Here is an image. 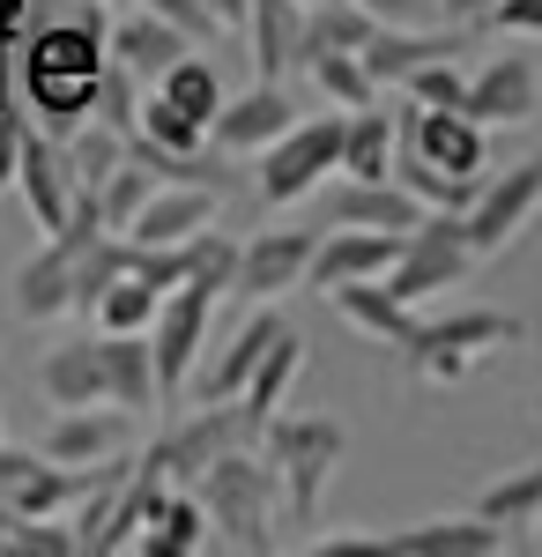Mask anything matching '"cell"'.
Wrapping results in <instances>:
<instances>
[{
	"label": "cell",
	"instance_id": "bcb514c9",
	"mask_svg": "<svg viewBox=\"0 0 542 557\" xmlns=\"http://www.w3.org/2000/svg\"><path fill=\"white\" fill-rule=\"evenodd\" d=\"M67 8H83V0H30V30L52 23V15H67Z\"/></svg>",
	"mask_w": 542,
	"mask_h": 557
},
{
	"label": "cell",
	"instance_id": "9c48e42d",
	"mask_svg": "<svg viewBox=\"0 0 542 557\" xmlns=\"http://www.w3.org/2000/svg\"><path fill=\"white\" fill-rule=\"evenodd\" d=\"M312 246H320V231H252L246 246H238L231 290L246 305H275V298H291V290H305Z\"/></svg>",
	"mask_w": 542,
	"mask_h": 557
},
{
	"label": "cell",
	"instance_id": "603a6c76",
	"mask_svg": "<svg viewBox=\"0 0 542 557\" xmlns=\"http://www.w3.org/2000/svg\"><path fill=\"white\" fill-rule=\"evenodd\" d=\"M38 394L52 409H89V401H104V349L97 335H67V343H52L38 357Z\"/></svg>",
	"mask_w": 542,
	"mask_h": 557
},
{
	"label": "cell",
	"instance_id": "4dcf8cb0",
	"mask_svg": "<svg viewBox=\"0 0 542 557\" xmlns=\"http://www.w3.org/2000/svg\"><path fill=\"white\" fill-rule=\"evenodd\" d=\"M379 23L357 8V0H305V30H297V60L312 52H357Z\"/></svg>",
	"mask_w": 542,
	"mask_h": 557
},
{
	"label": "cell",
	"instance_id": "ab89813d",
	"mask_svg": "<svg viewBox=\"0 0 542 557\" xmlns=\"http://www.w3.org/2000/svg\"><path fill=\"white\" fill-rule=\"evenodd\" d=\"M476 30H491V38H542V0H491L476 15Z\"/></svg>",
	"mask_w": 542,
	"mask_h": 557
},
{
	"label": "cell",
	"instance_id": "7bdbcfd3",
	"mask_svg": "<svg viewBox=\"0 0 542 557\" xmlns=\"http://www.w3.org/2000/svg\"><path fill=\"white\" fill-rule=\"evenodd\" d=\"M372 23H402V30H423V23H446V0H357Z\"/></svg>",
	"mask_w": 542,
	"mask_h": 557
},
{
	"label": "cell",
	"instance_id": "d6a6232c",
	"mask_svg": "<svg viewBox=\"0 0 542 557\" xmlns=\"http://www.w3.org/2000/svg\"><path fill=\"white\" fill-rule=\"evenodd\" d=\"M157 305H164V290H157V283H141V275L126 268L120 283H112L104 298L89 305V320H97V335H149Z\"/></svg>",
	"mask_w": 542,
	"mask_h": 557
},
{
	"label": "cell",
	"instance_id": "2e32d148",
	"mask_svg": "<svg viewBox=\"0 0 542 557\" xmlns=\"http://www.w3.org/2000/svg\"><path fill=\"white\" fill-rule=\"evenodd\" d=\"M134 446V417L112 409V401H89V409H60L52 431H45V454L52 461H67V469H97V461H112Z\"/></svg>",
	"mask_w": 542,
	"mask_h": 557
},
{
	"label": "cell",
	"instance_id": "f6af8a7d",
	"mask_svg": "<svg viewBox=\"0 0 542 557\" xmlns=\"http://www.w3.org/2000/svg\"><path fill=\"white\" fill-rule=\"evenodd\" d=\"M483 8H491V0H446V23H468V30H476Z\"/></svg>",
	"mask_w": 542,
	"mask_h": 557
},
{
	"label": "cell",
	"instance_id": "b9f144b4",
	"mask_svg": "<svg viewBox=\"0 0 542 557\" xmlns=\"http://www.w3.org/2000/svg\"><path fill=\"white\" fill-rule=\"evenodd\" d=\"M23 134H30V112L8 97V83H0V194L15 186V157H23Z\"/></svg>",
	"mask_w": 542,
	"mask_h": 557
},
{
	"label": "cell",
	"instance_id": "d590c367",
	"mask_svg": "<svg viewBox=\"0 0 542 557\" xmlns=\"http://www.w3.org/2000/svg\"><path fill=\"white\" fill-rule=\"evenodd\" d=\"M149 194H157V172H149L141 157H126L120 172H112L104 186H97V209H104V231H120V238H126V223L141 215V201H149Z\"/></svg>",
	"mask_w": 542,
	"mask_h": 557
},
{
	"label": "cell",
	"instance_id": "7a4b0ae2",
	"mask_svg": "<svg viewBox=\"0 0 542 557\" xmlns=\"http://www.w3.org/2000/svg\"><path fill=\"white\" fill-rule=\"evenodd\" d=\"M252 446L283 475V513H291V528L312 535V528H320V498H328V475H334V461H342V446H349L342 417H283V409H275Z\"/></svg>",
	"mask_w": 542,
	"mask_h": 557
},
{
	"label": "cell",
	"instance_id": "8d00e7d4",
	"mask_svg": "<svg viewBox=\"0 0 542 557\" xmlns=\"http://www.w3.org/2000/svg\"><path fill=\"white\" fill-rule=\"evenodd\" d=\"M89 120H104L112 134L141 127V89H134V75H126L120 60H104V75H97V112H89Z\"/></svg>",
	"mask_w": 542,
	"mask_h": 557
},
{
	"label": "cell",
	"instance_id": "e575fe53",
	"mask_svg": "<svg viewBox=\"0 0 542 557\" xmlns=\"http://www.w3.org/2000/svg\"><path fill=\"white\" fill-rule=\"evenodd\" d=\"M157 97H164V104H178L186 120H201V127H209L215 104H223V83H215V67L201 60V52H186V60H171L164 75H157Z\"/></svg>",
	"mask_w": 542,
	"mask_h": 557
},
{
	"label": "cell",
	"instance_id": "ac0fdd59",
	"mask_svg": "<svg viewBox=\"0 0 542 557\" xmlns=\"http://www.w3.org/2000/svg\"><path fill=\"white\" fill-rule=\"evenodd\" d=\"M75 253H83V246L45 238L38 253L15 268L8 298H15V312H23V320H67V312H75Z\"/></svg>",
	"mask_w": 542,
	"mask_h": 557
},
{
	"label": "cell",
	"instance_id": "74e56055",
	"mask_svg": "<svg viewBox=\"0 0 542 557\" xmlns=\"http://www.w3.org/2000/svg\"><path fill=\"white\" fill-rule=\"evenodd\" d=\"M409 104H431V112H460V97H468V75H460V60H423L417 75H409Z\"/></svg>",
	"mask_w": 542,
	"mask_h": 557
},
{
	"label": "cell",
	"instance_id": "d6986e66",
	"mask_svg": "<svg viewBox=\"0 0 542 557\" xmlns=\"http://www.w3.org/2000/svg\"><path fill=\"white\" fill-rule=\"evenodd\" d=\"M104 45H112V60H120L134 83H141V75L157 83L171 60H186V52H194V38H186L178 23H164V15H149L141 0H126V15L104 30Z\"/></svg>",
	"mask_w": 542,
	"mask_h": 557
},
{
	"label": "cell",
	"instance_id": "6da1fadb",
	"mask_svg": "<svg viewBox=\"0 0 542 557\" xmlns=\"http://www.w3.org/2000/svg\"><path fill=\"white\" fill-rule=\"evenodd\" d=\"M201 491V513H209V543L238 557H268L275 550V513H283V475L275 461L260 454V446H231V454H215L209 469L194 475Z\"/></svg>",
	"mask_w": 542,
	"mask_h": 557
},
{
	"label": "cell",
	"instance_id": "f546056e",
	"mask_svg": "<svg viewBox=\"0 0 542 557\" xmlns=\"http://www.w3.org/2000/svg\"><path fill=\"white\" fill-rule=\"evenodd\" d=\"M201 543H209V513H201V498H186L178 483H171V498L157 506V520L134 535L141 557H194Z\"/></svg>",
	"mask_w": 542,
	"mask_h": 557
},
{
	"label": "cell",
	"instance_id": "d4e9b609",
	"mask_svg": "<svg viewBox=\"0 0 542 557\" xmlns=\"http://www.w3.org/2000/svg\"><path fill=\"white\" fill-rule=\"evenodd\" d=\"M394 149H402V104H365L342 112V178H394Z\"/></svg>",
	"mask_w": 542,
	"mask_h": 557
},
{
	"label": "cell",
	"instance_id": "8fae6325",
	"mask_svg": "<svg viewBox=\"0 0 542 557\" xmlns=\"http://www.w3.org/2000/svg\"><path fill=\"white\" fill-rule=\"evenodd\" d=\"M305 112H297V97L283 83H252L238 89V97H223L215 104V120H209V141L215 149H231V157H260L275 134H291Z\"/></svg>",
	"mask_w": 542,
	"mask_h": 557
},
{
	"label": "cell",
	"instance_id": "5b68a950",
	"mask_svg": "<svg viewBox=\"0 0 542 557\" xmlns=\"http://www.w3.org/2000/svg\"><path fill=\"white\" fill-rule=\"evenodd\" d=\"M215 283H171L157 320H149V357H157V394L164 401H186V380L209 349V320H215Z\"/></svg>",
	"mask_w": 542,
	"mask_h": 557
},
{
	"label": "cell",
	"instance_id": "7c38bea8",
	"mask_svg": "<svg viewBox=\"0 0 542 557\" xmlns=\"http://www.w3.org/2000/svg\"><path fill=\"white\" fill-rule=\"evenodd\" d=\"M15 194H23V209L38 215V231H67V209H75V164H67V141H52L45 127L23 134V157H15Z\"/></svg>",
	"mask_w": 542,
	"mask_h": 557
},
{
	"label": "cell",
	"instance_id": "f35d334b",
	"mask_svg": "<svg viewBox=\"0 0 542 557\" xmlns=\"http://www.w3.org/2000/svg\"><path fill=\"white\" fill-rule=\"evenodd\" d=\"M8 550H23V557H75L83 543H75V528H60V520H23V513H15Z\"/></svg>",
	"mask_w": 542,
	"mask_h": 557
},
{
	"label": "cell",
	"instance_id": "8992f818",
	"mask_svg": "<svg viewBox=\"0 0 542 557\" xmlns=\"http://www.w3.org/2000/svg\"><path fill=\"white\" fill-rule=\"evenodd\" d=\"M483 260L468 253V238H460V209H423V223L402 238V260L386 268V290L394 298H431V290H454L468 283Z\"/></svg>",
	"mask_w": 542,
	"mask_h": 557
},
{
	"label": "cell",
	"instance_id": "9a60e30c",
	"mask_svg": "<svg viewBox=\"0 0 542 557\" xmlns=\"http://www.w3.org/2000/svg\"><path fill=\"white\" fill-rule=\"evenodd\" d=\"M283 327H291V320H283L275 305H246V320H238V327H231V335L215 343L209 364H194V394H201V401H238V386L252 380L260 349L275 343Z\"/></svg>",
	"mask_w": 542,
	"mask_h": 557
},
{
	"label": "cell",
	"instance_id": "836d02e7",
	"mask_svg": "<svg viewBox=\"0 0 542 557\" xmlns=\"http://www.w3.org/2000/svg\"><path fill=\"white\" fill-rule=\"evenodd\" d=\"M394 178H402V186H409V194H417L423 209H468V201H476V194H483V178L439 172V164H431V157H417V149H409V141H402V149H394Z\"/></svg>",
	"mask_w": 542,
	"mask_h": 557
},
{
	"label": "cell",
	"instance_id": "ee69618b",
	"mask_svg": "<svg viewBox=\"0 0 542 557\" xmlns=\"http://www.w3.org/2000/svg\"><path fill=\"white\" fill-rule=\"evenodd\" d=\"M209 15L223 30H246V0H209Z\"/></svg>",
	"mask_w": 542,
	"mask_h": 557
},
{
	"label": "cell",
	"instance_id": "c3c4849f",
	"mask_svg": "<svg viewBox=\"0 0 542 557\" xmlns=\"http://www.w3.org/2000/svg\"><path fill=\"white\" fill-rule=\"evenodd\" d=\"M528 550H535V557H542V520H535V528H528Z\"/></svg>",
	"mask_w": 542,
	"mask_h": 557
},
{
	"label": "cell",
	"instance_id": "f1b7e54d",
	"mask_svg": "<svg viewBox=\"0 0 542 557\" xmlns=\"http://www.w3.org/2000/svg\"><path fill=\"white\" fill-rule=\"evenodd\" d=\"M476 513L491 520L505 543H528V528L542 520V461L498 475V483H483V491H476Z\"/></svg>",
	"mask_w": 542,
	"mask_h": 557
},
{
	"label": "cell",
	"instance_id": "ba28073f",
	"mask_svg": "<svg viewBox=\"0 0 542 557\" xmlns=\"http://www.w3.org/2000/svg\"><path fill=\"white\" fill-rule=\"evenodd\" d=\"M231 446H252L246 409H238V401H201V409H194V417H178L164 438H149V454H141V461H157L171 483H194V475L209 469L215 454H231Z\"/></svg>",
	"mask_w": 542,
	"mask_h": 557
},
{
	"label": "cell",
	"instance_id": "7dc6e473",
	"mask_svg": "<svg viewBox=\"0 0 542 557\" xmlns=\"http://www.w3.org/2000/svg\"><path fill=\"white\" fill-rule=\"evenodd\" d=\"M8 528H15V506L0 498V557H8Z\"/></svg>",
	"mask_w": 542,
	"mask_h": 557
},
{
	"label": "cell",
	"instance_id": "7402d4cb",
	"mask_svg": "<svg viewBox=\"0 0 542 557\" xmlns=\"http://www.w3.org/2000/svg\"><path fill=\"white\" fill-rule=\"evenodd\" d=\"M328 305L365 335V343H379V349H402L409 343V327H417V305L409 298H394L386 290V275H365V283H334L328 290Z\"/></svg>",
	"mask_w": 542,
	"mask_h": 557
},
{
	"label": "cell",
	"instance_id": "277c9868",
	"mask_svg": "<svg viewBox=\"0 0 542 557\" xmlns=\"http://www.w3.org/2000/svg\"><path fill=\"white\" fill-rule=\"evenodd\" d=\"M334 164H342V112H305L291 134H275V141L260 149L252 194H260L268 209H297Z\"/></svg>",
	"mask_w": 542,
	"mask_h": 557
},
{
	"label": "cell",
	"instance_id": "4316f807",
	"mask_svg": "<svg viewBox=\"0 0 542 557\" xmlns=\"http://www.w3.org/2000/svg\"><path fill=\"white\" fill-rule=\"evenodd\" d=\"M297 30H305V0H246V52L260 83H283L297 67Z\"/></svg>",
	"mask_w": 542,
	"mask_h": 557
},
{
	"label": "cell",
	"instance_id": "cb8c5ba5",
	"mask_svg": "<svg viewBox=\"0 0 542 557\" xmlns=\"http://www.w3.org/2000/svg\"><path fill=\"white\" fill-rule=\"evenodd\" d=\"M328 223H365V231H417L423 201L402 178H342L328 201Z\"/></svg>",
	"mask_w": 542,
	"mask_h": 557
},
{
	"label": "cell",
	"instance_id": "44dd1931",
	"mask_svg": "<svg viewBox=\"0 0 542 557\" xmlns=\"http://www.w3.org/2000/svg\"><path fill=\"white\" fill-rule=\"evenodd\" d=\"M215 209H223V194H209V186H164V178H157V194L126 223V238H134V246H178V238L209 231Z\"/></svg>",
	"mask_w": 542,
	"mask_h": 557
},
{
	"label": "cell",
	"instance_id": "52a82bcc",
	"mask_svg": "<svg viewBox=\"0 0 542 557\" xmlns=\"http://www.w3.org/2000/svg\"><path fill=\"white\" fill-rule=\"evenodd\" d=\"M535 209H542V157H520L513 172L483 178V194L460 209V238H468V253H476V260L505 253V246L528 231V215H535Z\"/></svg>",
	"mask_w": 542,
	"mask_h": 557
},
{
	"label": "cell",
	"instance_id": "30bf717a",
	"mask_svg": "<svg viewBox=\"0 0 542 557\" xmlns=\"http://www.w3.org/2000/svg\"><path fill=\"white\" fill-rule=\"evenodd\" d=\"M402 238L409 231H365V223H328L320 246H312V268H305V290L328 298L334 283H365V275H386L402 260Z\"/></svg>",
	"mask_w": 542,
	"mask_h": 557
},
{
	"label": "cell",
	"instance_id": "60d3db41",
	"mask_svg": "<svg viewBox=\"0 0 542 557\" xmlns=\"http://www.w3.org/2000/svg\"><path fill=\"white\" fill-rule=\"evenodd\" d=\"M141 8H149V15H164V23H178L194 45H215V38H223V23L209 15V0H141Z\"/></svg>",
	"mask_w": 542,
	"mask_h": 557
},
{
	"label": "cell",
	"instance_id": "5bb4252c",
	"mask_svg": "<svg viewBox=\"0 0 542 557\" xmlns=\"http://www.w3.org/2000/svg\"><path fill=\"white\" fill-rule=\"evenodd\" d=\"M535 104H542V83H535L528 52H498L483 75H468V97H460V112L476 127H528Z\"/></svg>",
	"mask_w": 542,
	"mask_h": 557
},
{
	"label": "cell",
	"instance_id": "3957f363",
	"mask_svg": "<svg viewBox=\"0 0 542 557\" xmlns=\"http://www.w3.org/2000/svg\"><path fill=\"white\" fill-rule=\"evenodd\" d=\"M520 343V320L513 312H446V320H417L409 327V343H402V364H409V380H431V386H460L491 349Z\"/></svg>",
	"mask_w": 542,
	"mask_h": 557
},
{
	"label": "cell",
	"instance_id": "1f68e13d",
	"mask_svg": "<svg viewBox=\"0 0 542 557\" xmlns=\"http://www.w3.org/2000/svg\"><path fill=\"white\" fill-rule=\"evenodd\" d=\"M297 67H305V83L320 89L334 112H365V104H379V83L365 75L357 52H312V60H297Z\"/></svg>",
	"mask_w": 542,
	"mask_h": 557
},
{
	"label": "cell",
	"instance_id": "ffe728a7",
	"mask_svg": "<svg viewBox=\"0 0 542 557\" xmlns=\"http://www.w3.org/2000/svg\"><path fill=\"white\" fill-rule=\"evenodd\" d=\"M171 498V475L157 469V461H141V454H134V461H126V475L120 483H112V506H104V528H97V543H89V550H134V535H141V528H149V520H157V506H164Z\"/></svg>",
	"mask_w": 542,
	"mask_h": 557
},
{
	"label": "cell",
	"instance_id": "83f0119b",
	"mask_svg": "<svg viewBox=\"0 0 542 557\" xmlns=\"http://www.w3.org/2000/svg\"><path fill=\"white\" fill-rule=\"evenodd\" d=\"M305 372V335L297 327H283L275 343L260 349V364H252V380L238 386V409H246V431L260 438V424L283 409V394H291V380Z\"/></svg>",
	"mask_w": 542,
	"mask_h": 557
},
{
	"label": "cell",
	"instance_id": "484cf974",
	"mask_svg": "<svg viewBox=\"0 0 542 557\" xmlns=\"http://www.w3.org/2000/svg\"><path fill=\"white\" fill-rule=\"evenodd\" d=\"M104 349V401L126 409V417H149V409H164V394H157V357H149V335H97Z\"/></svg>",
	"mask_w": 542,
	"mask_h": 557
},
{
	"label": "cell",
	"instance_id": "e0dca14e",
	"mask_svg": "<svg viewBox=\"0 0 542 557\" xmlns=\"http://www.w3.org/2000/svg\"><path fill=\"white\" fill-rule=\"evenodd\" d=\"M505 535L483 513H446V520H417V528H386L379 557H498Z\"/></svg>",
	"mask_w": 542,
	"mask_h": 557
},
{
	"label": "cell",
	"instance_id": "4fadbf2b",
	"mask_svg": "<svg viewBox=\"0 0 542 557\" xmlns=\"http://www.w3.org/2000/svg\"><path fill=\"white\" fill-rule=\"evenodd\" d=\"M491 127H476L468 112H431V104H402V141L431 157L439 172H460V178H483L491 172Z\"/></svg>",
	"mask_w": 542,
	"mask_h": 557
}]
</instances>
